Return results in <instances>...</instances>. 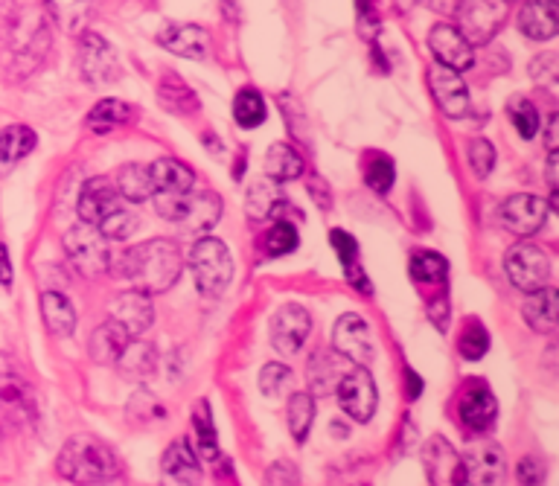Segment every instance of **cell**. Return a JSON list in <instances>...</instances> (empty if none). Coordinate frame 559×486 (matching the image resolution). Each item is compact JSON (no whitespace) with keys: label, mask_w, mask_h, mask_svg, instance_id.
Returning <instances> with one entry per match:
<instances>
[{"label":"cell","mask_w":559,"mask_h":486,"mask_svg":"<svg viewBox=\"0 0 559 486\" xmlns=\"http://www.w3.org/2000/svg\"><path fill=\"white\" fill-rule=\"evenodd\" d=\"M120 280L132 283L134 292L143 294H161L169 286H175V280L184 271V257L178 251L175 242L169 239H149L143 245H137L132 251H126L123 257H111L108 265Z\"/></svg>","instance_id":"obj_1"},{"label":"cell","mask_w":559,"mask_h":486,"mask_svg":"<svg viewBox=\"0 0 559 486\" xmlns=\"http://www.w3.org/2000/svg\"><path fill=\"white\" fill-rule=\"evenodd\" d=\"M56 469L65 481L82 486H99L111 484L120 475V460L102 440L79 434V437L67 440L65 449L59 452Z\"/></svg>","instance_id":"obj_2"},{"label":"cell","mask_w":559,"mask_h":486,"mask_svg":"<svg viewBox=\"0 0 559 486\" xmlns=\"http://www.w3.org/2000/svg\"><path fill=\"white\" fill-rule=\"evenodd\" d=\"M149 178H152V198H155L158 216L181 225V219L187 213V201L196 193L193 190L196 187L193 169L175 158H158L149 166Z\"/></svg>","instance_id":"obj_3"},{"label":"cell","mask_w":559,"mask_h":486,"mask_svg":"<svg viewBox=\"0 0 559 486\" xmlns=\"http://www.w3.org/2000/svg\"><path fill=\"white\" fill-rule=\"evenodd\" d=\"M21 18L9 21V56L18 76L33 73L50 50V33L38 6H15Z\"/></svg>","instance_id":"obj_4"},{"label":"cell","mask_w":559,"mask_h":486,"mask_svg":"<svg viewBox=\"0 0 559 486\" xmlns=\"http://www.w3.org/2000/svg\"><path fill=\"white\" fill-rule=\"evenodd\" d=\"M190 268H193L198 292L204 297L216 300L228 292L233 280V257L222 239H213V236L198 239L196 248L190 251Z\"/></svg>","instance_id":"obj_5"},{"label":"cell","mask_w":559,"mask_h":486,"mask_svg":"<svg viewBox=\"0 0 559 486\" xmlns=\"http://www.w3.org/2000/svg\"><path fill=\"white\" fill-rule=\"evenodd\" d=\"M0 422L18 431L33 428L38 422V399L33 385L6 358H0Z\"/></svg>","instance_id":"obj_6"},{"label":"cell","mask_w":559,"mask_h":486,"mask_svg":"<svg viewBox=\"0 0 559 486\" xmlns=\"http://www.w3.org/2000/svg\"><path fill=\"white\" fill-rule=\"evenodd\" d=\"M62 245H65V254L70 265H73V271L82 274V277H88V280L105 274L108 265H111L108 239L99 233L97 227L85 225V222L70 227L65 233V239H62Z\"/></svg>","instance_id":"obj_7"},{"label":"cell","mask_w":559,"mask_h":486,"mask_svg":"<svg viewBox=\"0 0 559 486\" xmlns=\"http://www.w3.org/2000/svg\"><path fill=\"white\" fill-rule=\"evenodd\" d=\"M504 268H507V277L516 289L533 294L539 289L548 286V277H551V260L542 248L530 245V242H519L507 251L504 257Z\"/></svg>","instance_id":"obj_8"},{"label":"cell","mask_w":559,"mask_h":486,"mask_svg":"<svg viewBox=\"0 0 559 486\" xmlns=\"http://www.w3.org/2000/svg\"><path fill=\"white\" fill-rule=\"evenodd\" d=\"M455 9H458V21H461L458 33L466 38V44L472 50L478 44H490L495 33L501 30L507 12H510V6L501 3V0H472V3L455 6Z\"/></svg>","instance_id":"obj_9"},{"label":"cell","mask_w":559,"mask_h":486,"mask_svg":"<svg viewBox=\"0 0 559 486\" xmlns=\"http://www.w3.org/2000/svg\"><path fill=\"white\" fill-rule=\"evenodd\" d=\"M463 478L469 481V486H501L504 475H507V460L501 446L481 437L472 440L466 446V454L461 457Z\"/></svg>","instance_id":"obj_10"},{"label":"cell","mask_w":559,"mask_h":486,"mask_svg":"<svg viewBox=\"0 0 559 486\" xmlns=\"http://www.w3.org/2000/svg\"><path fill=\"white\" fill-rule=\"evenodd\" d=\"M338 405L341 411L356 422H370L376 414V385H373V376L367 373V367H353L344 373V379L338 382Z\"/></svg>","instance_id":"obj_11"},{"label":"cell","mask_w":559,"mask_h":486,"mask_svg":"<svg viewBox=\"0 0 559 486\" xmlns=\"http://www.w3.org/2000/svg\"><path fill=\"white\" fill-rule=\"evenodd\" d=\"M79 70L88 85H108L120 76V59L99 33H85L79 41Z\"/></svg>","instance_id":"obj_12"},{"label":"cell","mask_w":559,"mask_h":486,"mask_svg":"<svg viewBox=\"0 0 559 486\" xmlns=\"http://www.w3.org/2000/svg\"><path fill=\"white\" fill-rule=\"evenodd\" d=\"M312 332V318L303 306L286 303L271 318V347L280 356H297Z\"/></svg>","instance_id":"obj_13"},{"label":"cell","mask_w":559,"mask_h":486,"mask_svg":"<svg viewBox=\"0 0 559 486\" xmlns=\"http://www.w3.org/2000/svg\"><path fill=\"white\" fill-rule=\"evenodd\" d=\"M332 347H335L338 356L356 361L359 367H367L376 358V341H373V332H370V326L362 315H344L335 324Z\"/></svg>","instance_id":"obj_14"},{"label":"cell","mask_w":559,"mask_h":486,"mask_svg":"<svg viewBox=\"0 0 559 486\" xmlns=\"http://www.w3.org/2000/svg\"><path fill=\"white\" fill-rule=\"evenodd\" d=\"M423 466L428 486H466L461 457L443 437H431L423 446Z\"/></svg>","instance_id":"obj_15"},{"label":"cell","mask_w":559,"mask_h":486,"mask_svg":"<svg viewBox=\"0 0 559 486\" xmlns=\"http://www.w3.org/2000/svg\"><path fill=\"white\" fill-rule=\"evenodd\" d=\"M426 79L428 88H431V97L443 108L446 117L458 120V117H463L469 111V88L461 79V73H452L446 67L434 65L428 67Z\"/></svg>","instance_id":"obj_16"},{"label":"cell","mask_w":559,"mask_h":486,"mask_svg":"<svg viewBox=\"0 0 559 486\" xmlns=\"http://www.w3.org/2000/svg\"><path fill=\"white\" fill-rule=\"evenodd\" d=\"M428 47H431L437 65L452 70V73L469 70L472 62H475V50H472V47L466 44V38H463L455 27H449V24H437V27L428 33Z\"/></svg>","instance_id":"obj_17"},{"label":"cell","mask_w":559,"mask_h":486,"mask_svg":"<svg viewBox=\"0 0 559 486\" xmlns=\"http://www.w3.org/2000/svg\"><path fill=\"white\" fill-rule=\"evenodd\" d=\"M545 219H548V204L536 195H513L501 207V225L516 236H530L542 230Z\"/></svg>","instance_id":"obj_18"},{"label":"cell","mask_w":559,"mask_h":486,"mask_svg":"<svg viewBox=\"0 0 559 486\" xmlns=\"http://www.w3.org/2000/svg\"><path fill=\"white\" fill-rule=\"evenodd\" d=\"M161 484L164 486H201V466L187 440H172L161 457Z\"/></svg>","instance_id":"obj_19"},{"label":"cell","mask_w":559,"mask_h":486,"mask_svg":"<svg viewBox=\"0 0 559 486\" xmlns=\"http://www.w3.org/2000/svg\"><path fill=\"white\" fill-rule=\"evenodd\" d=\"M76 207H79V216L85 225L99 227L111 213L120 210V198L108 178H91V181H85Z\"/></svg>","instance_id":"obj_20"},{"label":"cell","mask_w":559,"mask_h":486,"mask_svg":"<svg viewBox=\"0 0 559 486\" xmlns=\"http://www.w3.org/2000/svg\"><path fill=\"white\" fill-rule=\"evenodd\" d=\"M111 321L120 324L129 335H140L146 332L152 321H155V306L149 300V294L143 292H123L120 297H114L111 303Z\"/></svg>","instance_id":"obj_21"},{"label":"cell","mask_w":559,"mask_h":486,"mask_svg":"<svg viewBox=\"0 0 559 486\" xmlns=\"http://www.w3.org/2000/svg\"><path fill=\"white\" fill-rule=\"evenodd\" d=\"M161 44L169 53L181 59H207L210 53V35L193 24H172L161 33Z\"/></svg>","instance_id":"obj_22"},{"label":"cell","mask_w":559,"mask_h":486,"mask_svg":"<svg viewBox=\"0 0 559 486\" xmlns=\"http://www.w3.org/2000/svg\"><path fill=\"white\" fill-rule=\"evenodd\" d=\"M129 341H132V335L123 329L120 324H114L111 318L105 321V324H99L94 329V335H91V358L97 361V364H105V367H114L120 356H123V350L129 347Z\"/></svg>","instance_id":"obj_23"},{"label":"cell","mask_w":559,"mask_h":486,"mask_svg":"<svg viewBox=\"0 0 559 486\" xmlns=\"http://www.w3.org/2000/svg\"><path fill=\"white\" fill-rule=\"evenodd\" d=\"M461 422L472 431H487L495 425V414H498V402L487 388H472L463 393L461 405H458Z\"/></svg>","instance_id":"obj_24"},{"label":"cell","mask_w":559,"mask_h":486,"mask_svg":"<svg viewBox=\"0 0 559 486\" xmlns=\"http://www.w3.org/2000/svg\"><path fill=\"white\" fill-rule=\"evenodd\" d=\"M41 318H44L47 329L59 338L73 335V329H76V309L65 292L41 294Z\"/></svg>","instance_id":"obj_25"},{"label":"cell","mask_w":559,"mask_h":486,"mask_svg":"<svg viewBox=\"0 0 559 486\" xmlns=\"http://www.w3.org/2000/svg\"><path fill=\"white\" fill-rule=\"evenodd\" d=\"M519 27L533 41H548L559 30L557 6L554 3H525L519 12Z\"/></svg>","instance_id":"obj_26"},{"label":"cell","mask_w":559,"mask_h":486,"mask_svg":"<svg viewBox=\"0 0 559 486\" xmlns=\"http://www.w3.org/2000/svg\"><path fill=\"white\" fill-rule=\"evenodd\" d=\"M557 289H539V292H533L527 297L525 303V321L527 326L533 329V332H554L557 329Z\"/></svg>","instance_id":"obj_27"},{"label":"cell","mask_w":559,"mask_h":486,"mask_svg":"<svg viewBox=\"0 0 559 486\" xmlns=\"http://www.w3.org/2000/svg\"><path fill=\"white\" fill-rule=\"evenodd\" d=\"M222 216V201L216 193H193L187 201V213L181 219V225L190 233H204L219 222Z\"/></svg>","instance_id":"obj_28"},{"label":"cell","mask_w":559,"mask_h":486,"mask_svg":"<svg viewBox=\"0 0 559 486\" xmlns=\"http://www.w3.org/2000/svg\"><path fill=\"white\" fill-rule=\"evenodd\" d=\"M344 373L347 370L335 350H321L309 361V382H312L315 393H332L338 388V382L344 379Z\"/></svg>","instance_id":"obj_29"},{"label":"cell","mask_w":559,"mask_h":486,"mask_svg":"<svg viewBox=\"0 0 559 486\" xmlns=\"http://www.w3.org/2000/svg\"><path fill=\"white\" fill-rule=\"evenodd\" d=\"M265 172H268V181H274V184L295 181L303 175V158L289 143H274L265 155Z\"/></svg>","instance_id":"obj_30"},{"label":"cell","mask_w":559,"mask_h":486,"mask_svg":"<svg viewBox=\"0 0 559 486\" xmlns=\"http://www.w3.org/2000/svg\"><path fill=\"white\" fill-rule=\"evenodd\" d=\"M114 190H117V195H123L126 201H132V204H143L146 198H152L149 166H140V163H126V166H120L117 181H114Z\"/></svg>","instance_id":"obj_31"},{"label":"cell","mask_w":559,"mask_h":486,"mask_svg":"<svg viewBox=\"0 0 559 486\" xmlns=\"http://www.w3.org/2000/svg\"><path fill=\"white\" fill-rule=\"evenodd\" d=\"M158 99H161V105L169 108L172 114H196L198 111V97L193 94V88L181 76H175V73H166L164 79H161Z\"/></svg>","instance_id":"obj_32"},{"label":"cell","mask_w":559,"mask_h":486,"mask_svg":"<svg viewBox=\"0 0 559 486\" xmlns=\"http://www.w3.org/2000/svg\"><path fill=\"white\" fill-rule=\"evenodd\" d=\"M132 117L134 108L129 102H123V99H102V102H97L91 108V114H88V129L105 134V131L117 129V126L132 123Z\"/></svg>","instance_id":"obj_33"},{"label":"cell","mask_w":559,"mask_h":486,"mask_svg":"<svg viewBox=\"0 0 559 486\" xmlns=\"http://www.w3.org/2000/svg\"><path fill=\"white\" fill-rule=\"evenodd\" d=\"M332 248H335V254H338V260L344 265V271H347V280L359 289V292H370V283L364 280V271L362 265H359V245H356V239L350 236V233H344V230H332Z\"/></svg>","instance_id":"obj_34"},{"label":"cell","mask_w":559,"mask_h":486,"mask_svg":"<svg viewBox=\"0 0 559 486\" xmlns=\"http://www.w3.org/2000/svg\"><path fill=\"white\" fill-rule=\"evenodd\" d=\"M35 149V131L30 126H9L0 131V166H15Z\"/></svg>","instance_id":"obj_35"},{"label":"cell","mask_w":559,"mask_h":486,"mask_svg":"<svg viewBox=\"0 0 559 486\" xmlns=\"http://www.w3.org/2000/svg\"><path fill=\"white\" fill-rule=\"evenodd\" d=\"M158 364V353L152 350V344H143V341H129V347L123 350L120 361L114 364L123 376L129 379H149L152 370Z\"/></svg>","instance_id":"obj_36"},{"label":"cell","mask_w":559,"mask_h":486,"mask_svg":"<svg viewBox=\"0 0 559 486\" xmlns=\"http://www.w3.org/2000/svg\"><path fill=\"white\" fill-rule=\"evenodd\" d=\"M245 204H248V216L251 219H268V216L280 213V204H286V201H283V193H280V184L263 178V181L251 184Z\"/></svg>","instance_id":"obj_37"},{"label":"cell","mask_w":559,"mask_h":486,"mask_svg":"<svg viewBox=\"0 0 559 486\" xmlns=\"http://www.w3.org/2000/svg\"><path fill=\"white\" fill-rule=\"evenodd\" d=\"M286 422H289V431H292L297 443H303L309 437V428L315 422V399H312V393H292L289 408H286Z\"/></svg>","instance_id":"obj_38"},{"label":"cell","mask_w":559,"mask_h":486,"mask_svg":"<svg viewBox=\"0 0 559 486\" xmlns=\"http://www.w3.org/2000/svg\"><path fill=\"white\" fill-rule=\"evenodd\" d=\"M233 117H236V123H239L242 129H257V126H263L265 99L260 97L257 91H251V88L239 91L236 99H233Z\"/></svg>","instance_id":"obj_39"},{"label":"cell","mask_w":559,"mask_h":486,"mask_svg":"<svg viewBox=\"0 0 559 486\" xmlns=\"http://www.w3.org/2000/svg\"><path fill=\"white\" fill-rule=\"evenodd\" d=\"M198 437V449L207 460H216L219 457V440H216V425H213V414H210V405L207 402H198L196 417H193Z\"/></svg>","instance_id":"obj_40"},{"label":"cell","mask_w":559,"mask_h":486,"mask_svg":"<svg viewBox=\"0 0 559 486\" xmlns=\"http://www.w3.org/2000/svg\"><path fill=\"white\" fill-rule=\"evenodd\" d=\"M411 277L417 283H426V286H434L446 277V260L431 254V251H420L411 257Z\"/></svg>","instance_id":"obj_41"},{"label":"cell","mask_w":559,"mask_h":486,"mask_svg":"<svg viewBox=\"0 0 559 486\" xmlns=\"http://www.w3.org/2000/svg\"><path fill=\"white\" fill-rule=\"evenodd\" d=\"M510 120H513V126H516V131H519L525 140H533V137L539 134V111H536V105L527 102V99L510 102Z\"/></svg>","instance_id":"obj_42"},{"label":"cell","mask_w":559,"mask_h":486,"mask_svg":"<svg viewBox=\"0 0 559 486\" xmlns=\"http://www.w3.org/2000/svg\"><path fill=\"white\" fill-rule=\"evenodd\" d=\"M129 417H134L137 422H149V420H164L166 408L158 402L155 393L149 390H137L129 402Z\"/></svg>","instance_id":"obj_43"},{"label":"cell","mask_w":559,"mask_h":486,"mask_svg":"<svg viewBox=\"0 0 559 486\" xmlns=\"http://www.w3.org/2000/svg\"><path fill=\"white\" fill-rule=\"evenodd\" d=\"M265 248H268V254H274V257L292 254L297 248L295 225H292V222H277V225L268 230V236H265Z\"/></svg>","instance_id":"obj_44"},{"label":"cell","mask_w":559,"mask_h":486,"mask_svg":"<svg viewBox=\"0 0 559 486\" xmlns=\"http://www.w3.org/2000/svg\"><path fill=\"white\" fill-rule=\"evenodd\" d=\"M396 169L394 161L388 155H373L370 161V169H367V187L376 190V193H388L391 184H394Z\"/></svg>","instance_id":"obj_45"},{"label":"cell","mask_w":559,"mask_h":486,"mask_svg":"<svg viewBox=\"0 0 559 486\" xmlns=\"http://www.w3.org/2000/svg\"><path fill=\"white\" fill-rule=\"evenodd\" d=\"M99 233L105 236V239H117V242H123V239H129L134 230H137V216L129 213V210H117V213H111L102 225L97 227Z\"/></svg>","instance_id":"obj_46"},{"label":"cell","mask_w":559,"mask_h":486,"mask_svg":"<svg viewBox=\"0 0 559 486\" xmlns=\"http://www.w3.org/2000/svg\"><path fill=\"white\" fill-rule=\"evenodd\" d=\"M469 163H472V172H475L478 178H490V172H493L495 166L493 143L484 140V137H475V140L469 143Z\"/></svg>","instance_id":"obj_47"},{"label":"cell","mask_w":559,"mask_h":486,"mask_svg":"<svg viewBox=\"0 0 559 486\" xmlns=\"http://www.w3.org/2000/svg\"><path fill=\"white\" fill-rule=\"evenodd\" d=\"M289 385H292V370L286 364H277V361L265 364L263 373H260V388L265 396H277V393L289 390Z\"/></svg>","instance_id":"obj_48"},{"label":"cell","mask_w":559,"mask_h":486,"mask_svg":"<svg viewBox=\"0 0 559 486\" xmlns=\"http://www.w3.org/2000/svg\"><path fill=\"white\" fill-rule=\"evenodd\" d=\"M487 350H490V335H487V329L481 324H472L461 335V356L469 358V361H478V358H484Z\"/></svg>","instance_id":"obj_49"},{"label":"cell","mask_w":559,"mask_h":486,"mask_svg":"<svg viewBox=\"0 0 559 486\" xmlns=\"http://www.w3.org/2000/svg\"><path fill=\"white\" fill-rule=\"evenodd\" d=\"M47 12L59 15V24L65 27L67 33H76L82 27V18H85L88 6L85 3H50Z\"/></svg>","instance_id":"obj_50"},{"label":"cell","mask_w":559,"mask_h":486,"mask_svg":"<svg viewBox=\"0 0 559 486\" xmlns=\"http://www.w3.org/2000/svg\"><path fill=\"white\" fill-rule=\"evenodd\" d=\"M265 486H300V475L292 460H274L265 472Z\"/></svg>","instance_id":"obj_51"},{"label":"cell","mask_w":559,"mask_h":486,"mask_svg":"<svg viewBox=\"0 0 559 486\" xmlns=\"http://www.w3.org/2000/svg\"><path fill=\"white\" fill-rule=\"evenodd\" d=\"M557 56L554 53H542V56H536L533 62H530V76L539 82V85H545V88H554L557 85Z\"/></svg>","instance_id":"obj_52"},{"label":"cell","mask_w":559,"mask_h":486,"mask_svg":"<svg viewBox=\"0 0 559 486\" xmlns=\"http://www.w3.org/2000/svg\"><path fill=\"white\" fill-rule=\"evenodd\" d=\"M516 478L522 486H542L545 484V463L539 457H522L516 466Z\"/></svg>","instance_id":"obj_53"},{"label":"cell","mask_w":559,"mask_h":486,"mask_svg":"<svg viewBox=\"0 0 559 486\" xmlns=\"http://www.w3.org/2000/svg\"><path fill=\"white\" fill-rule=\"evenodd\" d=\"M359 33L364 38H373V30H379V15H376V9L373 6H367V3H359Z\"/></svg>","instance_id":"obj_54"},{"label":"cell","mask_w":559,"mask_h":486,"mask_svg":"<svg viewBox=\"0 0 559 486\" xmlns=\"http://www.w3.org/2000/svg\"><path fill=\"white\" fill-rule=\"evenodd\" d=\"M0 286H12V262H9V251L6 245H0Z\"/></svg>","instance_id":"obj_55"},{"label":"cell","mask_w":559,"mask_h":486,"mask_svg":"<svg viewBox=\"0 0 559 486\" xmlns=\"http://www.w3.org/2000/svg\"><path fill=\"white\" fill-rule=\"evenodd\" d=\"M545 137H548V155H551V152H557V114H551Z\"/></svg>","instance_id":"obj_56"},{"label":"cell","mask_w":559,"mask_h":486,"mask_svg":"<svg viewBox=\"0 0 559 486\" xmlns=\"http://www.w3.org/2000/svg\"><path fill=\"white\" fill-rule=\"evenodd\" d=\"M548 187L557 190V152L548 155Z\"/></svg>","instance_id":"obj_57"},{"label":"cell","mask_w":559,"mask_h":486,"mask_svg":"<svg viewBox=\"0 0 559 486\" xmlns=\"http://www.w3.org/2000/svg\"><path fill=\"white\" fill-rule=\"evenodd\" d=\"M309 190H312V195L318 198V204H321V207L327 210L329 201H332V198H329V193H321V187H318V178H312V184H309Z\"/></svg>","instance_id":"obj_58"}]
</instances>
